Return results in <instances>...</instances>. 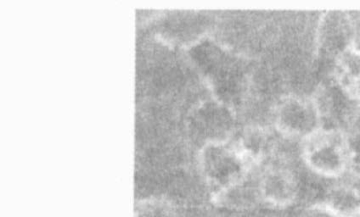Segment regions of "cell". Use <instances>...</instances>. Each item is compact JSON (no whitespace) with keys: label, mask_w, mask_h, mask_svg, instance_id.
Instances as JSON below:
<instances>
[{"label":"cell","mask_w":360,"mask_h":217,"mask_svg":"<svg viewBox=\"0 0 360 217\" xmlns=\"http://www.w3.org/2000/svg\"><path fill=\"white\" fill-rule=\"evenodd\" d=\"M198 165L204 181L212 190V197L247 181L252 167L237 143L231 139L200 145Z\"/></svg>","instance_id":"obj_1"},{"label":"cell","mask_w":360,"mask_h":217,"mask_svg":"<svg viewBox=\"0 0 360 217\" xmlns=\"http://www.w3.org/2000/svg\"><path fill=\"white\" fill-rule=\"evenodd\" d=\"M134 217H180V213L173 200L150 196L135 203Z\"/></svg>","instance_id":"obj_11"},{"label":"cell","mask_w":360,"mask_h":217,"mask_svg":"<svg viewBox=\"0 0 360 217\" xmlns=\"http://www.w3.org/2000/svg\"><path fill=\"white\" fill-rule=\"evenodd\" d=\"M302 157L314 173L338 179L349 170V134L340 128H322L302 141Z\"/></svg>","instance_id":"obj_2"},{"label":"cell","mask_w":360,"mask_h":217,"mask_svg":"<svg viewBox=\"0 0 360 217\" xmlns=\"http://www.w3.org/2000/svg\"><path fill=\"white\" fill-rule=\"evenodd\" d=\"M333 65L335 83L360 105V48L352 44L333 60Z\"/></svg>","instance_id":"obj_8"},{"label":"cell","mask_w":360,"mask_h":217,"mask_svg":"<svg viewBox=\"0 0 360 217\" xmlns=\"http://www.w3.org/2000/svg\"><path fill=\"white\" fill-rule=\"evenodd\" d=\"M354 27L349 16L342 12H327L319 26L321 50L333 60L354 42Z\"/></svg>","instance_id":"obj_7"},{"label":"cell","mask_w":360,"mask_h":217,"mask_svg":"<svg viewBox=\"0 0 360 217\" xmlns=\"http://www.w3.org/2000/svg\"><path fill=\"white\" fill-rule=\"evenodd\" d=\"M259 197L276 210H285L296 203L300 187L295 174L283 166H269L260 175L257 184Z\"/></svg>","instance_id":"obj_5"},{"label":"cell","mask_w":360,"mask_h":217,"mask_svg":"<svg viewBox=\"0 0 360 217\" xmlns=\"http://www.w3.org/2000/svg\"><path fill=\"white\" fill-rule=\"evenodd\" d=\"M205 41L198 47L200 69L219 96L218 100L231 106V102L240 96L245 88L247 67L236 55L210 40Z\"/></svg>","instance_id":"obj_3"},{"label":"cell","mask_w":360,"mask_h":217,"mask_svg":"<svg viewBox=\"0 0 360 217\" xmlns=\"http://www.w3.org/2000/svg\"><path fill=\"white\" fill-rule=\"evenodd\" d=\"M349 157L347 173L360 179V133L349 134Z\"/></svg>","instance_id":"obj_12"},{"label":"cell","mask_w":360,"mask_h":217,"mask_svg":"<svg viewBox=\"0 0 360 217\" xmlns=\"http://www.w3.org/2000/svg\"><path fill=\"white\" fill-rule=\"evenodd\" d=\"M198 132L204 143L230 140L235 129L231 106L218 100L207 101L198 110Z\"/></svg>","instance_id":"obj_6"},{"label":"cell","mask_w":360,"mask_h":217,"mask_svg":"<svg viewBox=\"0 0 360 217\" xmlns=\"http://www.w3.org/2000/svg\"><path fill=\"white\" fill-rule=\"evenodd\" d=\"M270 130L260 125L249 126L243 130L237 145L253 166L265 161L272 153L274 138Z\"/></svg>","instance_id":"obj_9"},{"label":"cell","mask_w":360,"mask_h":217,"mask_svg":"<svg viewBox=\"0 0 360 217\" xmlns=\"http://www.w3.org/2000/svg\"><path fill=\"white\" fill-rule=\"evenodd\" d=\"M301 217H343L325 202L309 204L302 212Z\"/></svg>","instance_id":"obj_13"},{"label":"cell","mask_w":360,"mask_h":217,"mask_svg":"<svg viewBox=\"0 0 360 217\" xmlns=\"http://www.w3.org/2000/svg\"><path fill=\"white\" fill-rule=\"evenodd\" d=\"M273 119L278 133L301 141L325 126L314 98L297 94L285 96L278 101Z\"/></svg>","instance_id":"obj_4"},{"label":"cell","mask_w":360,"mask_h":217,"mask_svg":"<svg viewBox=\"0 0 360 217\" xmlns=\"http://www.w3.org/2000/svg\"><path fill=\"white\" fill-rule=\"evenodd\" d=\"M324 202L343 217H360V188L352 184H335Z\"/></svg>","instance_id":"obj_10"}]
</instances>
